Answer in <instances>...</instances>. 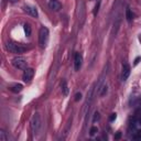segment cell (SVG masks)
<instances>
[{
	"label": "cell",
	"instance_id": "1",
	"mask_svg": "<svg viewBox=\"0 0 141 141\" xmlns=\"http://www.w3.org/2000/svg\"><path fill=\"white\" fill-rule=\"evenodd\" d=\"M6 48L9 52L11 53H14V54H20V53H23L25 51V48L22 46L20 43H17L14 41H8L6 43Z\"/></svg>",
	"mask_w": 141,
	"mask_h": 141
},
{
	"label": "cell",
	"instance_id": "2",
	"mask_svg": "<svg viewBox=\"0 0 141 141\" xmlns=\"http://www.w3.org/2000/svg\"><path fill=\"white\" fill-rule=\"evenodd\" d=\"M49 29L42 27L40 29V32H39V43L41 48H45L46 44H48V41H49Z\"/></svg>",
	"mask_w": 141,
	"mask_h": 141
},
{
	"label": "cell",
	"instance_id": "3",
	"mask_svg": "<svg viewBox=\"0 0 141 141\" xmlns=\"http://www.w3.org/2000/svg\"><path fill=\"white\" fill-rule=\"evenodd\" d=\"M41 128V118L40 115L36 112L32 116V119H31V129H32V132L35 134L39 132V130Z\"/></svg>",
	"mask_w": 141,
	"mask_h": 141
},
{
	"label": "cell",
	"instance_id": "4",
	"mask_svg": "<svg viewBox=\"0 0 141 141\" xmlns=\"http://www.w3.org/2000/svg\"><path fill=\"white\" fill-rule=\"evenodd\" d=\"M11 63L15 69H19V70H25L27 69V61H25V59L22 56H15L14 59H12Z\"/></svg>",
	"mask_w": 141,
	"mask_h": 141
},
{
	"label": "cell",
	"instance_id": "5",
	"mask_svg": "<svg viewBox=\"0 0 141 141\" xmlns=\"http://www.w3.org/2000/svg\"><path fill=\"white\" fill-rule=\"evenodd\" d=\"M33 75H34V70L33 69H25L22 78H23L24 82L28 83V82H30L33 78Z\"/></svg>",
	"mask_w": 141,
	"mask_h": 141
},
{
	"label": "cell",
	"instance_id": "6",
	"mask_svg": "<svg viewBox=\"0 0 141 141\" xmlns=\"http://www.w3.org/2000/svg\"><path fill=\"white\" fill-rule=\"evenodd\" d=\"M82 63H83L82 54L81 53H76L75 57H74V69H75V71H80L81 66H82Z\"/></svg>",
	"mask_w": 141,
	"mask_h": 141
},
{
	"label": "cell",
	"instance_id": "7",
	"mask_svg": "<svg viewBox=\"0 0 141 141\" xmlns=\"http://www.w3.org/2000/svg\"><path fill=\"white\" fill-rule=\"evenodd\" d=\"M24 12H27L29 15L31 17H34V18H38V10H36L34 7H31V6H24L23 7Z\"/></svg>",
	"mask_w": 141,
	"mask_h": 141
},
{
	"label": "cell",
	"instance_id": "8",
	"mask_svg": "<svg viewBox=\"0 0 141 141\" xmlns=\"http://www.w3.org/2000/svg\"><path fill=\"white\" fill-rule=\"evenodd\" d=\"M129 75H130V66L128 64H123V66H122V73H121V80L123 82H126L128 80Z\"/></svg>",
	"mask_w": 141,
	"mask_h": 141
},
{
	"label": "cell",
	"instance_id": "9",
	"mask_svg": "<svg viewBox=\"0 0 141 141\" xmlns=\"http://www.w3.org/2000/svg\"><path fill=\"white\" fill-rule=\"evenodd\" d=\"M62 4L60 3V1H57V0H50L49 2V8L52 10V11H59L61 9Z\"/></svg>",
	"mask_w": 141,
	"mask_h": 141
},
{
	"label": "cell",
	"instance_id": "10",
	"mask_svg": "<svg viewBox=\"0 0 141 141\" xmlns=\"http://www.w3.org/2000/svg\"><path fill=\"white\" fill-rule=\"evenodd\" d=\"M22 88H23V86H22V84H12V85H10L9 86V89L11 91L12 93H20L22 91Z\"/></svg>",
	"mask_w": 141,
	"mask_h": 141
},
{
	"label": "cell",
	"instance_id": "11",
	"mask_svg": "<svg viewBox=\"0 0 141 141\" xmlns=\"http://www.w3.org/2000/svg\"><path fill=\"white\" fill-rule=\"evenodd\" d=\"M61 88H62V92L65 96H67V94H69V87H67V83L65 81H62L61 83Z\"/></svg>",
	"mask_w": 141,
	"mask_h": 141
},
{
	"label": "cell",
	"instance_id": "12",
	"mask_svg": "<svg viewBox=\"0 0 141 141\" xmlns=\"http://www.w3.org/2000/svg\"><path fill=\"white\" fill-rule=\"evenodd\" d=\"M132 12H131V10H130V8H127L126 9V18H127V21L130 22L132 20Z\"/></svg>",
	"mask_w": 141,
	"mask_h": 141
},
{
	"label": "cell",
	"instance_id": "13",
	"mask_svg": "<svg viewBox=\"0 0 141 141\" xmlns=\"http://www.w3.org/2000/svg\"><path fill=\"white\" fill-rule=\"evenodd\" d=\"M24 32H25V35L27 36H30L31 35V27L29 24H24Z\"/></svg>",
	"mask_w": 141,
	"mask_h": 141
},
{
	"label": "cell",
	"instance_id": "14",
	"mask_svg": "<svg viewBox=\"0 0 141 141\" xmlns=\"http://www.w3.org/2000/svg\"><path fill=\"white\" fill-rule=\"evenodd\" d=\"M8 138H7V136H6V132L3 131V130H1L0 131V141H7Z\"/></svg>",
	"mask_w": 141,
	"mask_h": 141
},
{
	"label": "cell",
	"instance_id": "15",
	"mask_svg": "<svg viewBox=\"0 0 141 141\" xmlns=\"http://www.w3.org/2000/svg\"><path fill=\"white\" fill-rule=\"evenodd\" d=\"M106 93H107V85H104V86L101 87V92L99 93V94H100V96H104Z\"/></svg>",
	"mask_w": 141,
	"mask_h": 141
},
{
	"label": "cell",
	"instance_id": "16",
	"mask_svg": "<svg viewBox=\"0 0 141 141\" xmlns=\"http://www.w3.org/2000/svg\"><path fill=\"white\" fill-rule=\"evenodd\" d=\"M99 6H100V2H97V4L95 6V10H94V15H96L98 13V10H99Z\"/></svg>",
	"mask_w": 141,
	"mask_h": 141
},
{
	"label": "cell",
	"instance_id": "17",
	"mask_svg": "<svg viewBox=\"0 0 141 141\" xmlns=\"http://www.w3.org/2000/svg\"><path fill=\"white\" fill-rule=\"evenodd\" d=\"M97 131H98L97 127H92V128H91V136H94Z\"/></svg>",
	"mask_w": 141,
	"mask_h": 141
},
{
	"label": "cell",
	"instance_id": "18",
	"mask_svg": "<svg viewBox=\"0 0 141 141\" xmlns=\"http://www.w3.org/2000/svg\"><path fill=\"white\" fill-rule=\"evenodd\" d=\"M82 99V94L81 93H77L76 95H75V101H78V100H81Z\"/></svg>",
	"mask_w": 141,
	"mask_h": 141
},
{
	"label": "cell",
	"instance_id": "19",
	"mask_svg": "<svg viewBox=\"0 0 141 141\" xmlns=\"http://www.w3.org/2000/svg\"><path fill=\"white\" fill-rule=\"evenodd\" d=\"M116 118H117V115H116V114H111L110 117H109V120H110V121H114V120L116 119Z\"/></svg>",
	"mask_w": 141,
	"mask_h": 141
},
{
	"label": "cell",
	"instance_id": "20",
	"mask_svg": "<svg viewBox=\"0 0 141 141\" xmlns=\"http://www.w3.org/2000/svg\"><path fill=\"white\" fill-rule=\"evenodd\" d=\"M120 137H121V132H117L116 134H115V139H116V140L120 139Z\"/></svg>",
	"mask_w": 141,
	"mask_h": 141
},
{
	"label": "cell",
	"instance_id": "21",
	"mask_svg": "<svg viewBox=\"0 0 141 141\" xmlns=\"http://www.w3.org/2000/svg\"><path fill=\"white\" fill-rule=\"evenodd\" d=\"M96 120H99V114H98V112H96V114H95V117H94V120H93V121L95 122Z\"/></svg>",
	"mask_w": 141,
	"mask_h": 141
},
{
	"label": "cell",
	"instance_id": "22",
	"mask_svg": "<svg viewBox=\"0 0 141 141\" xmlns=\"http://www.w3.org/2000/svg\"><path fill=\"white\" fill-rule=\"evenodd\" d=\"M139 61H140V57H137V59H136V61H134V64H138Z\"/></svg>",
	"mask_w": 141,
	"mask_h": 141
},
{
	"label": "cell",
	"instance_id": "23",
	"mask_svg": "<svg viewBox=\"0 0 141 141\" xmlns=\"http://www.w3.org/2000/svg\"><path fill=\"white\" fill-rule=\"evenodd\" d=\"M9 1H10V2H15L17 0H9Z\"/></svg>",
	"mask_w": 141,
	"mask_h": 141
}]
</instances>
